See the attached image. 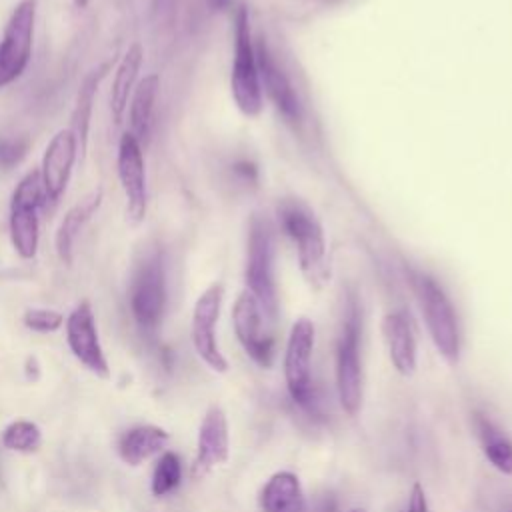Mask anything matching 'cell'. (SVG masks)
<instances>
[{"label":"cell","instance_id":"obj_27","mask_svg":"<svg viewBox=\"0 0 512 512\" xmlns=\"http://www.w3.org/2000/svg\"><path fill=\"white\" fill-rule=\"evenodd\" d=\"M24 324L34 332H56L64 324V316L50 308H30L24 312Z\"/></svg>","mask_w":512,"mask_h":512},{"label":"cell","instance_id":"obj_6","mask_svg":"<svg viewBox=\"0 0 512 512\" xmlns=\"http://www.w3.org/2000/svg\"><path fill=\"white\" fill-rule=\"evenodd\" d=\"M230 92L236 108L254 118L262 112V86L256 62V46L252 44L248 12L244 6L236 12V30H234V62L230 72Z\"/></svg>","mask_w":512,"mask_h":512},{"label":"cell","instance_id":"obj_19","mask_svg":"<svg viewBox=\"0 0 512 512\" xmlns=\"http://www.w3.org/2000/svg\"><path fill=\"white\" fill-rule=\"evenodd\" d=\"M260 508L264 512H308L300 480L294 472H274L260 490Z\"/></svg>","mask_w":512,"mask_h":512},{"label":"cell","instance_id":"obj_10","mask_svg":"<svg viewBox=\"0 0 512 512\" xmlns=\"http://www.w3.org/2000/svg\"><path fill=\"white\" fill-rule=\"evenodd\" d=\"M224 288L220 282L210 284L196 300L192 310V324H190V336L196 354L202 358L204 364H208L214 372H226L228 362L224 354L218 348L216 340V324L220 316Z\"/></svg>","mask_w":512,"mask_h":512},{"label":"cell","instance_id":"obj_22","mask_svg":"<svg viewBox=\"0 0 512 512\" xmlns=\"http://www.w3.org/2000/svg\"><path fill=\"white\" fill-rule=\"evenodd\" d=\"M158 88H160V78L156 74H148L134 86L132 96L128 100V104H130V110H128L130 130L128 132H132L140 142L148 138L150 128H152Z\"/></svg>","mask_w":512,"mask_h":512},{"label":"cell","instance_id":"obj_28","mask_svg":"<svg viewBox=\"0 0 512 512\" xmlns=\"http://www.w3.org/2000/svg\"><path fill=\"white\" fill-rule=\"evenodd\" d=\"M30 148V140L26 136L18 138H2L0 140V170H10L22 162Z\"/></svg>","mask_w":512,"mask_h":512},{"label":"cell","instance_id":"obj_11","mask_svg":"<svg viewBox=\"0 0 512 512\" xmlns=\"http://www.w3.org/2000/svg\"><path fill=\"white\" fill-rule=\"evenodd\" d=\"M116 170L126 198V212L134 222H142L148 208L146 166L142 142L132 132H124L120 136L116 152Z\"/></svg>","mask_w":512,"mask_h":512},{"label":"cell","instance_id":"obj_29","mask_svg":"<svg viewBox=\"0 0 512 512\" xmlns=\"http://www.w3.org/2000/svg\"><path fill=\"white\" fill-rule=\"evenodd\" d=\"M406 512H428V502H426V494L424 488L420 484H414L408 496V508Z\"/></svg>","mask_w":512,"mask_h":512},{"label":"cell","instance_id":"obj_32","mask_svg":"<svg viewBox=\"0 0 512 512\" xmlns=\"http://www.w3.org/2000/svg\"><path fill=\"white\" fill-rule=\"evenodd\" d=\"M350 512H366V510H364V508H352Z\"/></svg>","mask_w":512,"mask_h":512},{"label":"cell","instance_id":"obj_26","mask_svg":"<svg viewBox=\"0 0 512 512\" xmlns=\"http://www.w3.org/2000/svg\"><path fill=\"white\" fill-rule=\"evenodd\" d=\"M182 478V466L174 452H164L152 474V492L156 496L170 494Z\"/></svg>","mask_w":512,"mask_h":512},{"label":"cell","instance_id":"obj_16","mask_svg":"<svg viewBox=\"0 0 512 512\" xmlns=\"http://www.w3.org/2000/svg\"><path fill=\"white\" fill-rule=\"evenodd\" d=\"M256 62H258V74H260V86H264L266 94L274 102L276 110L288 124H298L302 118L300 100L294 92L292 82L284 74V70L276 64L272 58L264 38L256 44Z\"/></svg>","mask_w":512,"mask_h":512},{"label":"cell","instance_id":"obj_5","mask_svg":"<svg viewBox=\"0 0 512 512\" xmlns=\"http://www.w3.org/2000/svg\"><path fill=\"white\" fill-rule=\"evenodd\" d=\"M46 202V194L42 188L40 172H28L14 188L10 198V216L8 230L14 252L32 260L38 252L40 244V208Z\"/></svg>","mask_w":512,"mask_h":512},{"label":"cell","instance_id":"obj_9","mask_svg":"<svg viewBox=\"0 0 512 512\" xmlns=\"http://www.w3.org/2000/svg\"><path fill=\"white\" fill-rule=\"evenodd\" d=\"M314 322L300 316L288 334L284 352V378L292 400L304 408L312 404V352Z\"/></svg>","mask_w":512,"mask_h":512},{"label":"cell","instance_id":"obj_1","mask_svg":"<svg viewBox=\"0 0 512 512\" xmlns=\"http://www.w3.org/2000/svg\"><path fill=\"white\" fill-rule=\"evenodd\" d=\"M278 218L286 236L296 246L298 266L304 280L312 288L320 290L330 278V268L326 260V238L320 220L316 218L314 210L298 198L282 200L278 204Z\"/></svg>","mask_w":512,"mask_h":512},{"label":"cell","instance_id":"obj_13","mask_svg":"<svg viewBox=\"0 0 512 512\" xmlns=\"http://www.w3.org/2000/svg\"><path fill=\"white\" fill-rule=\"evenodd\" d=\"M78 148V138L70 128H62L50 138L38 170L46 200L56 202L64 194L78 156Z\"/></svg>","mask_w":512,"mask_h":512},{"label":"cell","instance_id":"obj_4","mask_svg":"<svg viewBox=\"0 0 512 512\" xmlns=\"http://www.w3.org/2000/svg\"><path fill=\"white\" fill-rule=\"evenodd\" d=\"M128 300L140 330L154 332L166 308V268L160 250L146 252L134 266Z\"/></svg>","mask_w":512,"mask_h":512},{"label":"cell","instance_id":"obj_14","mask_svg":"<svg viewBox=\"0 0 512 512\" xmlns=\"http://www.w3.org/2000/svg\"><path fill=\"white\" fill-rule=\"evenodd\" d=\"M66 340L72 354L96 376L108 378V362L102 352L90 302L82 300L66 318Z\"/></svg>","mask_w":512,"mask_h":512},{"label":"cell","instance_id":"obj_21","mask_svg":"<svg viewBox=\"0 0 512 512\" xmlns=\"http://www.w3.org/2000/svg\"><path fill=\"white\" fill-rule=\"evenodd\" d=\"M112 68V62H102L98 64L96 68H92L84 80L80 82L78 86V92H76V102H74V108H72V132L76 134L78 138V146H80V152L84 154L86 152V146H88V130H90V118H92V106H94V98H96V92H98V86L100 82L104 80V76L108 74V70Z\"/></svg>","mask_w":512,"mask_h":512},{"label":"cell","instance_id":"obj_18","mask_svg":"<svg viewBox=\"0 0 512 512\" xmlns=\"http://www.w3.org/2000/svg\"><path fill=\"white\" fill-rule=\"evenodd\" d=\"M100 204H102V188H96L90 194H86L80 202H76L60 220L56 236H54V246H56L58 258L66 266H70L74 260V244H76L80 230L94 216V212L100 208Z\"/></svg>","mask_w":512,"mask_h":512},{"label":"cell","instance_id":"obj_24","mask_svg":"<svg viewBox=\"0 0 512 512\" xmlns=\"http://www.w3.org/2000/svg\"><path fill=\"white\" fill-rule=\"evenodd\" d=\"M478 434L482 440V452L488 462L502 474L512 476V442L484 416L476 418Z\"/></svg>","mask_w":512,"mask_h":512},{"label":"cell","instance_id":"obj_3","mask_svg":"<svg viewBox=\"0 0 512 512\" xmlns=\"http://www.w3.org/2000/svg\"><path fill=\"white\" fill-rule=\"evenodd\" d=\"M244 282L246 290L256 298L264 318L274 320L278 314V294L274 282L272 232L268 222L260 216H254L248 228Z\"/></svg>","mask_w":512,"mask_h":512},{"label":"cell","instance_id":"obj_23","mask_svg":"<svg viewBox=\"0 0 512 512\" xmlns=\"http://www.w3.org/2000/svg\"><path fill=\"white\" fill-rule=\"evenodd\" d=\"M166 442H168L166 430H162L158 426H150V424L134 426L122 434V438L118 442V452L126 464L138 466L152 454L160 452V448H164Z\"/></svg>","mask_w":512,"mask_h":512},{"label":"cell","instance_id":"obj_2","mask_svg":"<svg viewBox=\"0 0 512 512\" xmlns=\"http://www.w3.org/2000/svg\"><path fill=\"white\" fill-rule=\"evenodd\" d=\"M410 282L434 348L450 366L456 364L460 356V332L456 312L446 292L424 272L412 274Z\"/></svg>","mask_w":512,"mask_h":512},{"label":"cell","instance_id":"obj_15","mask_svg":"<svg viewBox=\"0 0 512 512\" xmlns=\"http://www.w3.org/2000/svg\"><path fill=\"white\" fill-rule=\"evenodd\" d=\"M196 460L192 466V474L202 478L212 468L224 464L230 454V434H228V420L220 406H210L202 418L198 430V444H196Z\"/></svg>","mask_w":512,"mask_h":512},{"label":"cell","instance_id":"obj_8","mask_svg":"<svg viewBox=\"0 0 512 512\" xmlns=\"http://www.w3.org/2000/svg\"><path fill=\"white\" fill-rule=\"evenodd\" d=\"M36 0H20L0 38V88L16 82L30 64L34 46Z\"/></svg>","mask_w":512,"mask_h":512},{"label":"cell","instance_id":"obj_12","mask_svg":"<svg viewBox=\"0 0 512 512\" xmlns=\"http://www.w3.org/2000/svg\"><path fill=\"white\" fill-rule=\"evenodd\" d=\"M232 324L244 352L260 366L270 368L274 360V342L264 330V314L256 298L244 290L232 308Z\"/></svg>","mask_w":512,"mask_h":512},{"label":"cell","instance_id":"obj_20","mask_svg":"<svg viewBox=\"0 0 512 512\" xmlns=\"http://www.w3.org/2000/svg\"><path fill=\"white\" fill-rule=\"evenodd\" d=\"M142 60H144V50H142L140 42H132L114 70L112 88H110V112H112L114 122H122V118L128 110V100L136 86V78L142 68Z\"/></svg>","mask_w":512,"mask_h":512},{"label":"cell","instance_id":"obj_7","mask_svg":"<svg viewBox=\"0 0 512 512\" xmlns=\"http://www.w3.org/2000/svg\"><path fill=\"white\" fill-rule=\"evenodd\" d=\"M336 390L342 410L356 416L362 406V360H360V316L356 302L348 304L336 346Z\"/></svg>","mask_w":512,"mask_h":512},{"label":"cell","instance_id":"obj_17","mask_svg":"<svg viewBox=\"0 0 512 512\" xmlns=\"http://www.w3.org/2000/svg\"><path fill=\"white\" fill-rule=\"evenodd\" d=\"M382 336L392 366L398 374L410 376L416 370V338L404 312H388L382 318Z\"/></svg>","mask_w":512,"mask_h":512},{"label":"cell","instance_id":"obj_31","mask_svg":"<svg viewBox=\"0 0 512 512\" xmlns=\"http://www.w3.org/2000/svg\"><path fill=\"white\" fill-rule=\"evenodd\" d=\"M72 2H74V6H76V8H86L90 0H72Z\"/></svg>","mask_w":512,"mask_h":512},{"label":"cell","instance_id":"obj_25","mask_svg":"<svg viewBox=\"0 0 512 512\" xmlns=\"http://www.w3.org/2000/svg\"><path fill=\"white\" fill-rule=\"evenodd\" d=\"M40 442V428L28 420L12 422L2 434V444L14 452H34L40 446Z\"/></svg>","mask_w":512,"mask_h":512},{"label":"cell","instance_id":"obj_30","mask_svg":"<svg viewBox=\"0 0 512 512\" xmlns=\"http://www.w3.org/2000/svg\"><path fill=\"white\" fill-rule=\"evenodd\" d=\"M206 4L214 12H226L232 6V0H206Z\"/></svg>","mask_w":512,"mask_h":512}]
</instances>
